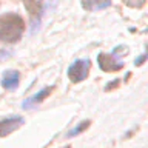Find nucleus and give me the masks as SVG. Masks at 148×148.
<instances>
[{
    "instance_id": "6",
    "label": "nucleus",
    "mask_w": 148,
    "mask_h": 148,
    "mask_svg": "<svg viewBox=\"0 0 148 148\" xmlns=\"http://www.w3.org/2000/svg\"><path fill=\"white\" fill-rule=\"evenodd\" d=\"M54 90V86H46V88H43V90H40L37 94H34L32 97H29V99H26L25 102H23V108H31L32 105H36V103H40L42 100L45 99L46 96H49L51 94V91Z\"/></svg>"
},
{
    "instance_id": "10",
    "label": "nucleus",
    "mask_w": 148,
    "mask_h": 148,
    "mask_svg": "<svg viewBox=\"0 0 148 148\" xmlns=\"http://www.w3.org/2000/svg\"><path fill=\"white\" fill-rule=\"evenodd\" d=\"M147 59V56L145 54H143V56H140V57H139L137 60H136V65H142L143 63V60H145Z\"/></svg>"
},
{
    "instance_id": "1",
    "label": "nucleus",
    "mask_w": 148,
    "mask_h": 148,
    "mask_svg": "<svg viewBox=\"0 0 148 148\" xmlns=\"http://www.w3.org/2000/svg\"><path fill=\"white\" fill-rule=\"evenodd\" d=\"M25 31V20L16 12L0 16V40L5 43H16Z\"/></svg>"
},
{
    "instance_id": "5",
    "label": "nucleus",
    "mask_w": 148,
    "mask_h": 148,
    "mask_svg": "<svg viewBox=\"0 0 148 148\" xmlns=\"http://www.w3.org/2000/svg\"><path fill=\"white\" fill-rule=\"evenodd\" d=\"M18 82H20V74H18V71L8 69V71L3 73V77H2V86L3 88H6V90H16L18 86Z\"/></svg>"
},
{
    "instance_id": "11",
    "label": "nucleus",
    "mask_w": 148,
    "mask_h": 148,
    "mask_svg": "<svg viewBox=\"0 0 148 148\" xmlns=\"http://www.w3.org/2000/svg\"><path fill=\"white\" fill-rule=\"evenodd\" d=\"M63 148H71V147H69V145H66V147H63Z\"/></svg>"
},
{
    "instance_id": "7",
    "label": "nucleus",
    "mask_w": 148,
    "mask_h": 148,
    "mask_svg": "<svg viewBox=\"0 0 148 148\" xmlns=\"http://www.w3.org/2000/svg\"><path fill=\"white\" fill-rule=\"evenodd\" d=\"M111 5V0H82V6L88 11H96V9H103Z\"/></svg>"
},
{
    "instance_id": "3",
    "label": "nucleus",
    "mask_w": 148,
    "mask_h": 148,
    "mask_svg": "<svg viewBox=\"0 0 148 148\" xmlns=\"http://www.w3.org/2000/svg\"><path fill=\"white\" fill-rule=\"evenodd\" d=\"M99 60V66L102 71H119L123 68V62H120V59L116 54H106V53H100L97 56Z\"/></svg>"
},
{
    "instance_id": "2",
    "label": "nucleus",
    "mask_w": 148,
    "mask_h": 148,
    "mask_svg": "<svg viewBox=\"0 0 148 148\" xmlns=\"http://www.w3.org/2000/svg\"><path fill=\"white\" fill-rule=\"evenodd\" d=\"M91 63L88 59H79L76 60L71 66L68 68V77L73 83H79L82 80H85L88 77V73H90Z\"/></svg>"
},
{
    "instance_id": "9",
    "label": "nucleus",
    "mask_w": 148,
    "mask_h": 148,
    "mask_svg": "<svg viewBox=\"0 0 148 148\" xmlns=\"http://www.w3.org/2000/svg\"><path fill=\"white\" fill-rule=\"evenodd\" d=\"M125 3L133 6V8H140L145 5V0H125Z\"/></svg>"
},
{
    "instance_id": "12",
    "label": "nucleus",
    "mask_w": 148,
    "mask_h": 148,
    "mask_svg": "<svg viewBox=\"0 0 148 148\" xmlns=\"http://www.w3.org/2000/svg\"><path fill=\"white\" fill-rule=\"evenodd\" d=\"M0 56H2V53H0Z\"/></svg>"
},
{
    "instance_id": "8",
    "label": "nucleus",
    "mask_w": 148,
    "mask_h": 148,
    "mask_svg": "<svg viewBox=\"0 0 148 148\" xmlns=\"http://www.w3.org/2000/svg\"><path fill=\"white\" fill-rule=\"evenodd\" d=\"M88 127H90V120H85V122L79 123L76 128H73L71 131H69V133L66 134V136H68V137H74V136H77L79 133H82L83 130H85V128H88Z\"/></svg>"
},
{
    "instance_id": "4",
    "label": "nucleus",
    "mask_w": 148,
    "mask_h": 148,
    "mask_svg": "<svg viewBox=\"0 0 148 148\" xmlns=\"http://www.w3.org/2000/svg\"><path fill=\"white\" fill-rule=\"evenodd\" d=\"M25 123V119L22 116H12V117H6L0 120V137H6L8 134L16 131Z\"/></svg>"
}]
</instances>
